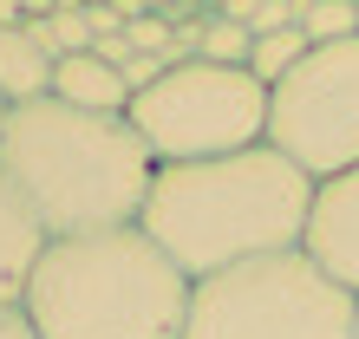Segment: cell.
Here are the masks:
<instances>
[{"instance_id":"cell-1","label":"cell","mask_w":359,"mask_h":339,"mask_svg":"<svg viewBox=\"0 0 359 339\" xmlns=\"http://www.w3.org/2000/svg\"><path fill=\"white\" fill-rule=\"evenodd\" d=\"M313 183L281 151H236L209 163H170L151 177L137 228L189 274V287L209 274H229L262 254H287L307 235Z\"/></svg>"},{"instance_id":"cell-17","label":"cell","mask_w":359,"mask_h":339,"mask_svg":"<svg viewBox=\"0 0 359 339\" xmlns=\"http://www.w3.org/2000/svg\"><path fill=\"white\" fill-rule=\"evenodd\" d=\"M0 124H7V98H0Z\"/></svg>"},{"instance_id":"cell-2","label":"cell","mask_w":359,"mask_h":339,"mask_svg":"<svg viewBox=\"0 0 359 339\" xmlns=\"http://www.w3.org/2000/svg\"><path fill=\"white\" fill-rule=\"evenodd\" d=\"M0 177L20 189L46 242L137 228L157 163L131 118L72 111L59 98L13 104L0 124Z\"/></svg>"},{"instance_id":"cell-3","label":"cell","mask_w":359,"mask_h":339,"mask_svg":"<svg viewBox=\"0 0 359 339\" xmlns=\"http://www.w3.org/2000/svg\"><path fill=\"white\" fill-rule=\"evenodd\" d=\"M20 313L39 339H183L189 274L144 228L46 242Z\"/></svg>"},{"instance_id":"cell-18","label":"cell","mask_w":359,"mask_h":339,"mask_svg":"<svg viewBox=\"0 0 359 339\" xmlns=\"http://www.w3.org/2000/svg\"><path fill=\"white\" fill-rule=\"evenodd\" d=\"M353 339H359V313H353Z\"/></svg>"},{"instance_id":"cell-11","label":"cell","mask_w":359,"mask_h":339,"mask_svg":"<svg viewBox=\"0 0 359 339\" xmlns=\"http://www.w3.org/2000/svg\"><path fill=\"white\" fill-rule=\"evenodd\" d=\"M307 53H313V46H307V33H301V27L268 33V39H255V53H248V72H255V85H268V92H274V85H281L294 66H301Z\"/></svg>"},{"instance_id":"cell-9","label":"cell","mask_w":359,"mask_h":339,"mask_svg":"<svg viewBox=\"0 0 359 339\" xmlns=\"http://www.w3.org/2000/svg\"><path fill=\"white\" fill-rule=\"evenodd\" d=\"M53 72H59V53L33 27H0V98H7V111L53 98Z\"/></svg>"},{"instance_id":"cell-10","label":"cell","mask_w":359,"mask_h":339,"mask_svg":"<svg viewBox=\"0 0 359 339\" xmlns=\"http://www.w3.org/2000/svg\"><path fill=\"white\" fill-rule=\"evenodd\" d=\"M53 98L72 104V111H104V118H124L131 111V85L118 78V66H104L98 53H72L59 59L53 72Z\"/></svg>"},{"instance_id":"cell-7","label":"cell","mask_w":359,"mask_h":339,"mask_svg":"<svg viewBox=\"0 0 359 339\" xmlns=\"http://www.w3.org/2000/svg\"><path fill=\"white\" fill-rule=\"evenodd\" d=\"M301 254L327 274L333 287H346L353 300H359V170L313 183V209H307Z\"/></svg>"},{"instance_id":"cell-6","label":"cell","mask_w":359,"mask_h":339,"mask_svg":"<svg viewBox=\"0 0 359 339\" xmlns=\"http://www.w3.org/2000/svg\"><path fill=\"white\" fill-rule=\"evenodd\" d=\"M268 151H281L307 183L359 170V39L313 46L268 92Z\"/></svg>"},{"instance_id":"cell-12","label":"cell","mask_w":359,"mask_h":339,"mask_svg":"<svg viewBox=\"0 0 359 339\" xmlns=\"http://www.w3.org/2000/svg\"><path fill=\"white\" fill-rule=\"evenodd\" d=\"M301 33H307V46L359 39V0H301Z\"/></svg>"},{"instance_id":"cell-15","label":"cell","mask_w":359,"mask_h":339,"mask_svg":"<svg viewBox=\"0 0 359 339\" xmlns=\"http://www.w3.org/2000/svg\"><path fill=\"white\" fill-rule=\"evenodd\" d=\"M0 339H39V333H33V320L20 307H0Z\"/></svg>"},{"instance_id":"cell-14","label":"cell","mask_w":359,"mask_h":339,"mask_svg":"<svg viewBox=\"0 0 359 339\" xmlns=\"http://www.w3.org/2000/svg\"><path fill=\"white\" fill-rule=\"evenodd\" d=\"M248 53H255V39H248L242 27H229L222 7H209L203 13V46H196V59H209V66H248Z\"/></svg>"},{"instance_id":"cell-13","label":"cell","mask_w":359,"mask_h":339,"mask_svg":"<svg viewBox=\"0 0 359 339\" xmlns=\"http://www.w3.org/2000/svg\"><path fill=\"white\" fill-rule=\"evenodd\" d=\"M222 20H229V27H242L248 39H268V33L301 27V0H229Z\"/></svg>"},{"instance_id":"cell-4","label":"cell","mask_w":359,"mask_h":339,"mask_svg":"<svg viewBox=\"0 0 359 339\" xmlns=\"http://www.w3.org/2000/svg\"><path fill=\"white\" fill-rule=\"evenodd\" d=\"M353 293L287 248L196 281L183 339H353Z\"/></svg>"},{"instance_id":"cell-16","label":"cell","mask_w":359,"mask_h":339,"mask_svg":"<svg viewBox=\"0 0 359 339\" xmlns=\"http://www.w3.org/2000/svg\"><path fill=\"white\" fill-rule=\"evenodd\" d=\"M0 27H27V7H13V0H0Z\"/></svg>"},{"instance_id":"cell-8","label":"cell","mask_w":359,"mask_h":339,"mask_svg":"<svg viewBox=\"0 0 359 339\" xmlns=\"http://www.w3.org/2000/svg\"><path fill=\"white\" fill-rule=\"evenodd\" d=\"M46 254V228L33 222V209L20 202V189L0 177V307L27 300V281Z\"/></svg>"},{"instance_id":"cell-5","label":"cell","mask_w":359,"mask_h":339,"mask_svg":"<svg viewBox=\"0 0 359 339\" xmlns=\"http://www.w3.org/2000/svg\"><path fill=\"white\" fill-rule=\"evenodd\" d=\"M131 131L144 137L157 170L170 163H209L268 144V85H255L248 66H209L183 59L151 92L131 98Z\"/></svg>"}]
</instances>
